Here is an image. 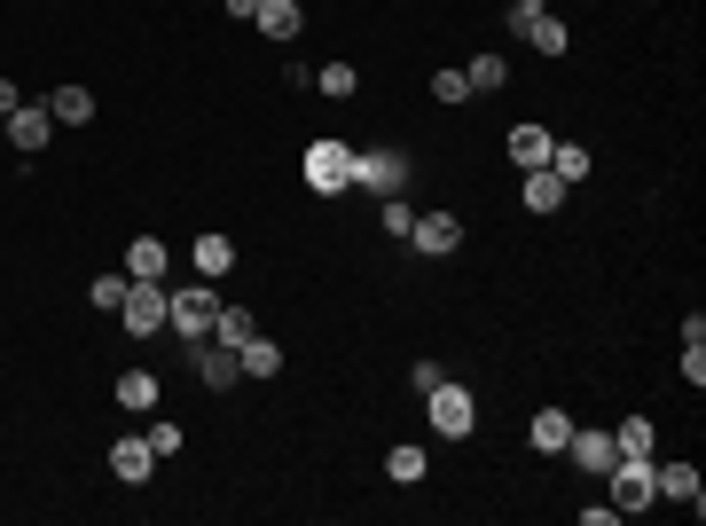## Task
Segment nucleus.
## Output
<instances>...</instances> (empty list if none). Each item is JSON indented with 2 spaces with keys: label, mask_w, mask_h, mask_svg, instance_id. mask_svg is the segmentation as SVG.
<instances>
[{
  "label": "nucleus",
  "mask_w": 706,
  "mask_h": 526,
  "mask_svg": "<svg viewBox=\"0 0 706 526\" xmlns=\"http://www.w3.org/2000/svg\"><path fill=\"white\" fill-rule=\"evenodd\" d=\"M683 385H691V393L706 385V346H683Z\"/></svg>",
  "instance_id": "72a5a7b5"
},
{
  "label": "nucleus",
  "mask_w": 706,
  "mask_h": 526,
  "mask_svg": "<svg viewBox=\"0 0 706 526\" xmlns=\"http://www.w3.org/2000/svg\"><path fill=\"white\" fill-rule=\"evenodd\" d=\"M48 111H55V126H87V118H94V94H87V87H55Z\"/></svg>",
  "instance_id": "6ab92c4d"
},
{
  "label": "nucleus",
  "mask_w": 706,
  "mask_h": 526,
  "mask_svg": "<svg viewBox=\"0 0 706 526\" xmlns=\"http://www.w3.org/2000/svg\"><path fill=\"white\" fill-rule=\"evenodd\" d=\"M400 181H409V157H393V150H354V189H377V196H400Z\"/></svg>",
  "instance_id": "0eeeda50"
},
{
  "label": "nucleus",
  "mask_w": 706,
  "mask_h": 526,
  "mask_svg": "<svg viewBox=\"0 0 706 526\" xmlns=\"http://www.w3.org/2000/svg\"><path fill=\"white\" fill-rule=\"evenodd\" d=\"M0 134H9V118H0Z\"/></svg>",
  "instance_id": "e433bc0d"
},
{
  "label": "nucleus",
  "mask_w": 706,
  "mask_h": 526,
  "mask_svg": "<svg viewBox=\"0 0 706 526\" xmlns=\"http://www.w3.org/2000/svg\"><path fill=\"white\" fill-rule=\"evenodd\" d=\"M526 40H534V48H542V55H565V24H557V16H542V24H534V31H526Z\"/></svg>",
  "instance_id": "7c9ffc66"
},
{
  "label": "nucleus",
  "mask_w": 706,
  "mask_h": 526,
  "mask_svg": "<svg viewBox=\"0 0 706 526\" xmlns=\"http://www.w3.org/2000/svg\"><path fill=\"white\" fill-rule=\"evenodd\" d=\"M16 103H24V94H16V87H9V79H0V118H9V111H16Z\"/></svg>",
  "instance_id": "c9c22d12"
},
{
  "label": "nucleus",
  "mask_w": 706,
  "mask_h": 526,
  "mask_svg": "<svg viewBox=\"0 0 706 526\" xmlns=\"http://www.w3.org/2000/svg\"><path fill=\"white\" fill-rule=\"evenodd\" d=\"M126 283H133V275H94L87 299H94V307H126Z\"/></svg>",
  "instance_id": "cd10ccee"
},
{
  "label": "nucleus",
  "mask_w": 706,
  "mask_h": 526,
  "mask_svg": "<svg viewBox=\"0 0 706 526\" xmlns=\"http://www.w3.org/2000/svg\"><path fill=\"white\" fill-rule=\"evenodd\" d=\"M424 416H432V433H440V440H471V424H479V401H471V385L440 377V385L424 393Z\"/></svg>",
  "instance_id": "f03ea898"
},
{
  "label": "nucleus",
  "mask_w": 706,
  "mask_h": 526,
  "mask_svg": "<svg viewBox=\"0 0 706 526\" xmlns=\"http://www.w3.org/2000/svg\"><path fill=\"white\" fill-rule=\"evenodd\" d=\"M409 244H416L424 259H448V252L463 244V220H455V213H416V228H409Z\"/></svg>",
  "instance_id": "1a4fd4ad"
},
{
  "label": "nucleus",
  "mask_w": 706,
  "mask_h": 526,
  "mask_svg": "<svg viewBox=\"0 0 706 526\" xmlns=\"http://www.w3.org/2000/svg\"><path fill=\"white\" fill-rule=\"evenodd\" d=\"M518 189H526V205H534V213H557V205H565V181H557L550 166H534Z\"/></svg>",
  "instance_id": "aec40b11"
},
{
  "label": "nucleus",
  "mask_w": 706,
  "mask_h": 526,
  "mask_svg": "<svg viewBox=\"0 0 706 526\" xmlns=\"http://www.w3.org/2000/svg\"><path fill=\"white\" fill-rule=\"evenodd\" d=\"M652 487H659L667 503H691V511H698V496H706V479H698L691 464H652Z\"/></svg>",
  "instance_id": "9d476101"
},
{
  "label": "nucleus",
  "mask_w": 706,
  "mask_h": 526,
  "mask_svg": "<svg viewBox=\"0 0 706 526\" xmlns=\"http://www.w3.org/2000/svg\"><path fill=\"white\" fill-rule=\"evenodd\" d=\"M252 24L267 31V40H298V24H307V16H298V0H259Z\"/></svg>",
  "instance_id": "2eb2a0df"
},
{
  "label": "nucleus",
  "mask_w": 706,
  "mask_h": 526,
  "mask_svg": "<svg viewBox=\"0 0 706 526\" xmlns=\"http://www.w3.org/2000/svg\"><path fill=\"white\" fill-rule=\"evenodd\" d=\"M118 409H157V377L150 370H126L118 377Z\"/></svg>",
  "instance_id": "5701e85b"
},
{
  "label": "nucleus",
  "mask_w": 706,
  "mask_h": 526,
  "mask_svg": "<svg viewBox=\"0 0 706 526\" xmlns=\"http://www.w3.org/2000/svg\"><path fill=\"white\" fill-rule=\"evenodd\" d=\"M213 338H228V346H244V338H252V315H244V307H220V322H213Z\"/></svg>",
  "instance_id": "bb28decb"
},
{
  "label": "nucleus",
  "mask_w": 706,
  "mask_h": 526,
  "mask_svg": "<svg viewBox=\"0 0 706 526\" xmlns=\"http://www.w3.org/2000/svg\"><path fill=\"white\" fill-rule=\"evenodd\" d=\"M589 166H596V157H589L581 142H550V174H557L565 189H574V181H589Z\"/></svg>",
  "instance_id": "a211bd4d"
},
{
  "label": "nucleus",
  "mask_w": 706,
  "mask_h": 526,
  "mask_svg": "<svg viewBox=\"0 0 706 526\" xmlns=\"http://www.w3.org/2000/svg\"><path fill=\"white\" fill-rule=\"evenodd\" d=\"M244 377H283V346L252 331V338H244Z\"/></svg>",
  "instance_id": "412c9836"
},
{
  "label": "nucleus",
  "mask_w": 706,
  "mask_h": 526,
  "mask_svg": "<svg viewBox=\"0 0 706 526\" xmlns=\"http://www.w3.org/2000/svg\"><path fill=\"white\" fill-rule=\"evenodd\" d=\"M189 354H196V377H205L213 393H228V385H244V346H228V338H196Z\"/></svg>",
  "instance_id": "39448f33"
},
{
  "label": "nucleus",
  "mask_w": 706,
  "mask_h": 526,
  "mask_svg": "<svg viewBox=\"0 0 706 526\" xmlns=\"http://www.w3.org/2000/svg\"><path fill=\"white\" fill-rule=\"evenodd\" d=\"M613 456H652V416H628L613 433Z\"/></svg>",
  "instance_id": "b1692460"
},
{
  "label": "nucleus",
  "mask_w": 706,
  "mask_h": 526,
  "mask_svg": "<svg viewBox=\"0 0 706 526\" xmlns=\"http://www.w3.org/2000/svg\"><path fill=\"white\" fill-rule=\"evenodd\" d=\"M142 440H150L157 456H181V448H189V433H181V424H165V416L150 424V433H142Z\"/></svg>",
  "instance_id": "c85d7f7f"
},
{
  "label": "nucleus",
  "mask_w": 706,
  "mask_h": 526,
  "mask_svg": "<svg viewBox=\"0 0 706 526\" xmlns=\"http://www.w3.org/2000/svg\"><path fill=\"white\" fill-rule=\"evenodd\" d=\"M315 87L330 94V103H346V94H354L361 79H354V63H322V72H315Z\"/></svg>",
  "instance_id": "393cba45"
},
{
  "label": "nucleus",
  "mask_w": 706,
  "mask_h": 526,
  "mask_svg": "<svg viewBox=\"0 0 706 526\" xmlns=\"http://www.w3.org/2000/svg\"><path fill=\"white\" fill-rule=\"evenodd\" d=\"M565 456H574L581 472H596V479H604V472H613V433H581V424H574V440H565Z\"/></svg>",
  "instance_id": "9b49d317"
},
{
  "label": "nucleus",
  "mask_w": 706,
  "mask_h": 526,
  "mask_svg": "<svg viewBox=\"0 0 706 526\" xmlns=\"http://www.w3.org/2000/svg\"><path fill=\"white\" fill-rule=\"evenodd\" d=\"M165 283H126V338H157L165 331Z\"/></svg>",
  "instance_id": "423d86ee"
},
{
  "label": "nucleus",
  "mask_w": 706,
  "mask_h": 526,
  "mask_svg": "<svg viewBox=\"0 0 706 526\" xmlns=\"http://www.w3.org/2000/svg\"><path fill=\"white\" fill-rule=\"evenodd\" d=\"M165 259H174V252H165L157 236H133V244H126V275H133V283H165Z\"/></svg>",
  "instance_id": "f8f14e48"
},
{
  "label": "nucleus",
  "mask_w": 706,
  "mask_h": 526,
  "mask_svg": "<svg viewBox=\"0 0 706 526\" xmlns=\"http://www.w3.org/2000/svg\"><path fill=\"white\" fill-rule=\"evenodd\" d=\"M542 16H550V0H511V31H534Z\"/></svg>",
  "instance_id": "473e14b6"
},
{
  "label": "nucleus",
  "mask_w": 706,
  "mask_h": 526,
  "mask_svg": "<svg viewBox=\"0 0 706 526\" xmlns=\"http://www.w3.org/2000/svg\"><path fill=\"white\" fill-rule=\"evenodd\" d=\"M613 511L628 518V511H652L659 503V487H652V456H613Z\"/></svg>",
  "instance_id": "7ed1b4c3"
},
{
  "label": "nucleus",
  "mask_w": 706,
  "mask_h": 526,
  "mask_svg": "<svg viewBox=\"0 0 706 526\" xmlns=\"http://www.w3.org/2000/svg\"><path fill=\"white\" fill-rule=\"evenodd\" d=\"M409 228H416V205L409 196H385V236H409Z\"/></svg>",
  "instance_id": "c756f323"
},
{
  "label": "nucleus",
  "mask_w": 706,
  "mask_h": 526,
  "mask_svg": "<svg viewBox=\"0 0 706 526\" xmlns=\"http://www.w3.org/2000/svg\"><path fill=\"white\" fill-rule=\"evenodd\" d=\"M220 9H228V16H244V24H252V16H259V0H220Z\"/></svg>",
  "instance_id": "f704fd0d"
},
{
  "label": "nucleus",
  "mask_w": 706,
  "mask_h": 526,
  "mask_svg": "<svg viewBox=\"0 0 706 526\" xmlns=\"http://www.w3.org/2000/svg\"><path fill=\"white\" fill-rule=\"evenodd\" d=\"M550 126H518V134H511V157H518V174H534V166H550Z\"/></svg>",
  "instance_id": "dca6fc26"
},
{
  "label": "nucleus",
  "mask_w": 706,
  "mask_h": 526,
  "mask_svg": "<svg viewBox=\"0 0 706 526\" xmlns=\"http://www.w3.org/2000/svg\"><path fill=\"white\" fill-rule=\"evenodd\" d=\"M534 448H542V456H565V440H574V416H565V409H542V416H534V433H526Z\"/></svg>",
  "instance_id": "f3484780"
},
{
  "label": "nucleus",
  "mask_w": 706,
  "mask_h": 526,
  "mask_svg": "<svg viewBox=\"0 0 706 526\" xmlns=\"http://www.w3.org/2000/svg\"><path fill=\"white\" fill-rule=\"evenodd\" d=\"M432 94H440V103H471V79L463 72H432Z\"/></svg>",
  "instance_id": "2f4dec72"
},
{
  "label": "nucleus",
  "mask_w": 706,
  "mask_h": 526,
  "mask_svg": "<svg viewBox=\"0 0 706 526\" xmlns=\"http://www.w3.org/2000/svg\"><path fill=\"white\" fill-rule=\"evenodd\" d=\"M213 322H220V299H213V283H181L174 299H165V331H181V346L213 338Z\"/></svg>",
  "instance_id": "f257e3e1"
},
{
  "label": "nucleus",
  "mask_w": 706,
  "mask_h": 526,
  "mask_svg": "<svg viewBox=\"0 0 706 526\" xmlns=\"http://www.w3.org/2000/svg\"><path fill=\"white\" fill-rule=\"evenodd\" d=\"M298 174H307L315 196H338V189H354V150L346 142H315L307 157H298Z\"/></svg>",
  "instance_id": "20e7f679"
},
{
  "label": "nucleus",
  "mask_w": 706,
  "mask_h": 526,
  "mask_svg": "<svg viewBox=\"0 0 706 526\" xmlns=\"http://www.w3.org/2000/svg\"><path fill=\"white\" fill-rule=\"evenodd\" d=\"M48 134H55V111H48V103H16V111H9V142H16L24 157H40Z\"/></svg>",
  "instance_id": "6e6552de"
},
{
  "label": "nucleus",
  "mask_w": 706,
  "mask_h": 526,
  "mask_svg": "<svg viewBox=\"0 0 706 526\" xmlns=\"http://www.w3.org/2000/svg\"><path fill=\"white\" fill-rule=\"evenodd\" d=\"M463 79H471V94H495L502 79H511V63H502V55H471V63H463Z\"/></svg>",
  "instance_id": "4be33fe9"
},
{
  "label": "nucleus",
  "mask_w": 706,
  "mask_h": 526,
  "mask_svg": "<svg viewBox=\"0 0 706 526\" xmlns=\"http://www.w3.org/2000/svg\"><path fill=\"white\" fill-rule=\"evenodd\" d=\"M385 472H393L400 487H416V479H424V448H393V456H385Z\"/></svg>",
  "instance_id": "a878e982"
},
{
  "label": "nucleus",
  "mask_w": 706,
  "mask_h": 526,
  "mask_svg": "<svg viewBox=\"0 0 706 526\" xmlns=\"http://www.w3.org/2000/svg\"><path fill=\"white\" fill-rule=\"evenodd\" d=\"M189 259H196V275L213 283V275H228V268H235V244L213 228V236H196V244H189Z\"/></svg>",
  "instance_id": "4468645a"
},
{
  "label": "nucleus",
  "mask_w": 706,
  "mask_h": 526,
  "mask_svg": "<svg viewBox=\"0 0 706 526\" xmlns=\"http://www.w3.org/2000/svg\"><path fill=\"white\" fill-rule=\"evenodd\" d=\"M111 472H118L126 487H142V479L157 472V448H150V440H118V448H111Z\"/></svg>",
  "instance_id": "ddd939ff"
}]
</instances>
